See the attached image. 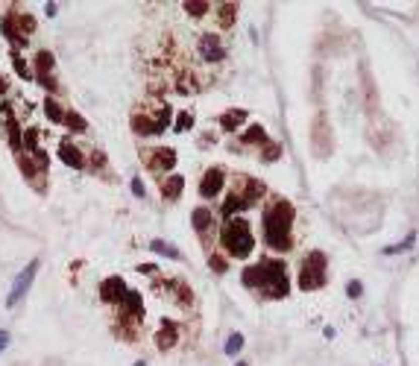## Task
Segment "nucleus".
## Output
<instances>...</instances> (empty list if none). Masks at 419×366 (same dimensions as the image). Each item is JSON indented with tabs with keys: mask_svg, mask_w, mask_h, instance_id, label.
I'll use <instances>...</instances> for the list:
<instances>
[{
	"mask_svg": "<svg viewBox=\"0 0 419 366\" xmlns=\"http://www.w3.org/2000/svg\"><path fill=\"white\" fill-rule=\"evenodd\" d=\"M235 366H249V363H243V360H237V363Z\"/></svg>",
	"mask_w": 419,
	"mask_h": 366,
	"instance_id": "nucleus-42",
	"label": "nucleus"
},
{
	"mask_svg": "<svg viewBox=\"0 0 419 366\" xmlns=\"http://www.w3.org/2000/svg\"><path fill=\"white\" fill-rule=\"evenodd\" d=\"M176 340H179V331H176V325L173 322H164L161 328H158V334H155V346L158 349H173L176 346Z\"/></svg>",
	"mask_w": 419,
	"mask_h": 366,
	"instance_id": "nucleus-15",
	"label": "nucleus"
},
{
	"mask_svg": "<svg viewBox=\"0 0 419 366\" xmlns=\"http://www.w3.org/2000/svg\"><path fill=\"white\" fill-rule=\"evenodd\" d=\"M200 53L205 62H223L226 59V47H223V41H220L217 35H202L200 38Z\"/></svg>",
	"mask_w": 419,
	"mask_h": 366,
	"instance_id": "nucleus-10",
	"label": "nucleus"
},
{
	"mask_svg": "<svg viewBox=\"0 0 419 366\" xmlns=\"http://www.w3.org/2000/svg\"><path fill=\"white\" fill-rule=\"evenodd\" d=\"M21 147L27 150V155H33L35 150H41V147H38V129L27 126V129H24V138H21Z\"/></svg>",
	"mask_w": 419,
	"mask_h": 366,
	"instance_id": "nucleus-24",
	"label": "nucleus"
},
{
	"mask_svg": "<svg viewBox=\"0 0 419 366\" xmlns=\"http://www.w3.org/2000/svg\"><path fill=\"white\" fill-rule=\"evenodd\" d=\"M217 15H220V24H223V27H229V24L235 21V15H237V6H235V3H220V6H217Z\"/></svg>",
	"mask_w": 419,
	"mask_h": 366,
	"instance_id": "nucleus-30",
	"label": "nucleus"
},
{
	"mask_svg": "<svg viewBox=\"0 0 419 366\" xmlns=\"http://www.w3.org/2000/svg\"><path fill=\"white\" fill-rule=\"evenodd\" d=\"M240 279H243V284H246V287H252V290H255V287H261V264L246 266Z\"/></svg>",
	"mask_w": 419,
	"mask_h": 366,
	"instance_id": "nucleus-26",
	"label": "nucleus"
},
{
	"mask_svg": "<svg viewBox=\"0 0 419 366\" xmlns=\"http://www.w3.org/2000/svg\"><path fill=\"white\" fill-rule=\"evenodd\" d=\"M144 158H147L150 170H155V173L170 170V167L176 164V152L167 150V147H155V150H147V152H144Z\"/></svg>",
	"mask_w": 419,
	"mask_h": 366,
	"instance_id": "nucleus-8",
	"label": "nucleus"
},
{
	"mask_svg": "<svg viewBox=\"0 0 419 366\" xmlns=\"http://www.w3.org/2000/svg\"><path fill=\"white\" fill-rule=\"evenodd\" d=\"M65 126L73 129V132H85L88 129V123H85V117L79 112H65Z\"/></svg>",
	"mask_w": 419,
	"mask_h": 366,
	"instance_id": "nucleus-28",
	"label": "nucleus"
},
{
	"mask_svg": "<svg viewBox=\"0 0 419 366\" xmlns=\"http://www.w3.org/2000/svg\"><path fill=\"white\" fill-rule=\"evenodd\" d=\"M91 167H94V170H103V167H106V152L103 150L91 152Z\"/></svg>",
	"mask_w": 419,
	"mask_h": 366,
	"instance_id": "nucleus-37",
	"label": "nucleus"
},
{
	"mask_svg": "<svg viewBox=\"0 0 419 366\" xmlns=\"http://www.w3.org/2000/svg\"><path fill=\"white\" fill-rule=\"evenodd\" d=\"M170 123V109L167 106H161L155 115H141V112H135L132 115V132L135 135H161L167 129Z\"/></svg>",
	"mask_w": 419,
	"mask_h": 366,
	"instance_id": "nucleus-5",
	"label": "nucleus"
},
{
	"mask_svg": "<svg viewBox=\"0 0 419 366\" xmlns=\"http://www.w3.org/2000/svg\"><path fill=\"white\" fill-rule=\"evenodd\" d=\"M150 249H152V252H158V255H167L170 261H182V252L176 249L173 243H164V240H152Z\"/></svg>",
	"mask_w": 419,
	"mask_h": 366,
	"instance_id": "nucleus-23",
	"label": "nucleus"
},
{
	"mask_svg": "<svg viewBox=\"0 0 419 366\" xmlns=\"http://www.w3.org/2000/svg\"><path fill=\"white\" fill-rule=\"evenodd\" d=\"M191 123H194V115H191V112H179V120H176V132L188 129Z\"/></svg>",
	"mask_w": 419,
	"mask_h": 366,
	"instance_id": "nucleus-36",
	"label": "nucleus"
},
{
	"mask_svg": "<svg viewBox=\"0 0 419 366\" xmlns=\"http://www.w3.org/2000/svg\"><path fill=\"white\" fill-rule=\"evenodd\" d=\"M208 266H211L214 272H220V276H223V272L229 269V264H226V261L220 258V255H211V258H208Z\"/></svg>",
	"mask_w": 419,
	"mask_h": 366,
	"instance_id": "nucleus-35",
	"label": "nucleus"
},
{
	"mask_svg": "<svg viewBox=\"0 0 419 366\" xmlns=\"http://www.w3.org/2000/svg\"><path fill=\"white\" fill-rule=\"evenodd\" d=\"M243 349V334H237V331H232L229 334V340H226V354H229V357H237V351Z\"/></svg>",
	"mask_w": 419,
	"mask_h": 366,
	"instance_id": "nucleus-29",
	"label": "nucleus"
},
{
	"mask_svg": "<svg viewBox=\"0 0 419 366\" xmlns=\"http://www.w3.org/2000/svg\"><path fill=\"white\" fill-rule=\"evenodd\" d=\"M3 132H6V138H9V147L15 152H21L24 147H21V138H24V129L18 126V120H15V115H6L3 117Z\"/></svg>",
	"mask_w": 419,
	"mask_h": 366,
	"instance_id": "nucleus-13",
	"label": "nucleus"
},
{
	"mask_svg": "<svg viewBox=\"0 0 419 366\" xmlns=\"http://www.w3.org/2000/svg\"><path fill=\"white\" fill-rule=\"evenodd\" d=\"M44 115L50 123H65V109H62V103L56 100V97H47L44 100Z\"/></svg>",
	"mask_w": 419,
	"mask_h": 366,
	"instance_id": "nucleus-19",
	"label": "nucleus"
},
{
	"mask_svg": "<svg viewBox=\"0 0 419 366\" xmlns=\"http://www.w3.org/2000/svg\"><path fill=\"white\" fill-rule=\"evenodd\" d=\"M59 158H62L67 167H73V170H82V167H85L82 150H79L70 138H62V141H59Z\"/></svg>",
	"mask_w": 419,
	"mask_h": 366,
	"instance_id": "nucleus-9",
	"label": "nucleus"
},
{
	"mask_svg": "<svg viewBox=\"0 0 419 366\" xmlns=\"http://www.w3.org/2000/svg\"><path fill=\"white\" fill-rule=\"evenodd\" d=\"M220 243H223V249L229 252L232 258H246V255H252V249H255L252 232H249V226H246L243 220L229 223V226L220 232Z\"/></svg>",
	"mask_w": 419,
	"mask_h": 366,
	"instance_id": "nucleus-2",
	"label": "nucleus"
},
{
	"mask_svg": "<svg viewBox=\"0 0 419 366\" xmlns=\"http://www.w3.org/2000/svg\"><path fill=\"white\" fill-rule=\"evenodd\" d=\"M223 185H226V173H223L220 167H211V170H205V176H202L200 194L205 200H211V197H217L220 191H223Z\"/></svg>",
	"mask_w": 419,
	"mask_h": 366,
	"instance_id": "nucleus-7",
	"label": "nucleus"
},
{
	"mask_svg": "<svg viewBox=\"0 0 419 366\" xmlns=\"http://www.w3.org/2000/svg\"><path fill=\"white\" fill-rule=\"evenodd\" d=\"M325 255L322 252H311L305 261H302V269H299V287L302 290H317L325 284Z\"/></svg>",
	"mask_w": 419,
	"mask_h": 366,
	"instance_id": "nucleus-4",
	"label": "nucleus"
},
{
	"mask_svg": "<svg viewBox=\"0 0 419 366\" xmlns=\"http://www.w3.org/2000/svg\"><path fill=\"white\" fill-rule=\"evenodd\" d=\"M191 223H194V229H197V232H208V229H211V223H214V211H211V208H194Z\"/></svg>",
	"mask_w": 419,
	"mask_h": 366,
	"instance_id": "nucleus-16",
	"label": "nucleus"
},
{
	"mask_svg": "<svg viewBox=\"0 0 419 366\" xmlns=\"http://www.w3.org/2000/svg\"><path fill=\"white\" fill-rule=\"evenodd\" d=\"M120 311L132 319H144V302H141V293L138 290H126V296L120 302Z\"/></svg>",
	"mask_w": 419,
	"mask_h": 366,
	"instance_id": "nucleus-12",
	"label": "nucleus"
},
{
	"mask_svg": "<svg viewBox=\"0 0 419 366\" xmlns=\"http://www.w3.org/2000/svg\"><path fill=\"white\" fill-rule=\"evenodd\" d=\"M123 296H126V284H123V279H118V276H112V279H106V282L100 284V299L103 302L115 305V302H123Z\"/></svg>",
	"mask_w": 419,
	"mask_h": 366,
	"instance_id": "nucleus-11",
	"label": "nucleus"
},
{
	"mask_svg": "<svg viewBox=\"0 0 419 366\" xmlns=\"http://www.w3.org/2000/svg\"><path fill=\"white\" fill-rule=\"evenodd\" d=\"M279 155H282V147L279 144H273V141H267L264 147H261V161H279Z\"/></svg>",
	"mask_w": 419,
	"mask_h": 366,
	"instance_id": "nucleus-31",
	"label": "nucleus"
},
{
	"mask_svg": "<svg viewBox=\"0 0 419 366\" xmlns=\"http://www.w3.org/2000/svg\"><path fill=\"white\" fill-rule=\"evenodd\" d=\"M6 91H9V85H6L3 76H0V106H3V100H6Z\"/></svg>",
	"mask_w": 419,
	"mask_h": 366,
	"instance_id": "nucleus-39",
	"label": "nucleus"
},
{
	"mask_svg": "<svg viewBox=\"0 0 419 366\" xmlns=\"http://www.w3.org/2000/svg\"><path fill=\"white\" fill-rule=\"evenodd\" d=\"M261 296H270V299H282L290 290V282H287V266L282 261H261Z\"/></svg>",
	"mask_w": 419,
	"mask_h": 366,
	"instance_id": "nucleus-3",
	"label": "nucleus"
},
{
	"mask_svg": "<svg viewBox=\"0 0 419 366\" xmlns=\"http://www.w3.org/2000/svg\"><path fill=\"white\" fill-rule=\"evenodd\" d=\"M9 346V331H0V351Z\"/></svg>",
	"mask_w": 419,
	"mask_h": 366,
	"instance_id": "nucleus-40",
	"label": "nucleus"
},
{
	"mask_svg": "<svg viewBox=\"0 0 419 366\" xmlns=\"http://www.w3.org/2000/svg\"><path fill=\"white\" fill-rule=\"evenodd\" d=\"M132 194L138 197V200H144V194H147V188H144V182L141 179H132Z\"/></svg>",
	"mask_w": 419,
	"mask_h": 366,
	"instance_id": "nucleus-38",
	"label": "nucleus"
},
{
	"mask_svg": "<svg viewBox=\"0 0 419 366\" xmlns=\"http://www.w3.org/2000/svg\"><path fill=\"white\" fill-rule=\"evenodd\" d=\"M38 269H41V261H38V258H33V261L27 264V269H24V272L15 279V287H12V290H9V296H6V308H15L18 302L27 296V290L33 287V279L38 276Z\"/></svg>",
	"mask_w": 419,
	"mask_h": 366,
	"instance_id": "nucleus-6",
	"label": "nucleus"
},
{
	"mask_svg": "<svg viewBox=\"0 0 419 366\" xmlns=\"http://www.w3.org/2000/svg\"><path fill=\"white\" fill-rule=\"evenodd\" d=\"M21 173H24L30 182H35V185H41V179H44V173L38 170V164H35V161L30 158V155H27V152L21 155Z\"/></svg>",
	"mask_w": 419,
	"mask_h": 366,
	"instance_id": "nucleus-18",
	"label": "nucleus"
},
{
	"mask_svg": "<svg viewBox=\"0 0 419 366\" xmlns=\"http://www.w3.org/2000/svg\"><path fill=\"white\" fill-rule=\"evenodd\" d=\"M44 12H47V18H53L56 12H59V6H56V3H47V6H44Z\"/></svg>",
	"mask_w": 419,
	"mask_h": 366,
	"instance_id": "nucleus-41",
	"label": "nucleus"
},
{
	"mask_svg": "<svg viewBox=\"0 0 419 366\" xmlns=\"http://www.w3.org/2000/svg\"><path fill=\"white\" fill-rule=\"evenodd\" d=\"M185 12L194 15V18H202V15L211 12V3H185Z\"/></svg>",
	"mask_w": 419,
	"mask_h": 366,
	"instance_id": "nucleus-32",
	"label": "nucleus"
},
{
	"mask_svg": "<svg viewBox=\"0 0 419 366\" xmlns=\"http://www.w3.org/2000/svg\"><path fill=\"white\" fill-rule=\"evenodd\" d=\"M293 205L287 200H276L264 211V240L270 249L276 252H287L290 249V223H293Z\"/></svg>",
	"mask_w": 419,
	"mask_h": 366,
	"instance_id": "nucleus-1",
	"label": "nucleus"
},
{
	"mask_svg": "<svg viewBox=\"0 0 419 366\" xmlns=\"http://www.w3.org/2000/svg\"><path fill=\"white\" fill-rule=\"evenodd\" d=\"M182 185H185L182 176H170L167 182L161 185V197H164V200H179V194H182Z\"/></svg>",
	"mask_w": 419,
	"mask_h": 366,
	"instance_id": "nucleus-20",
	"label": "nucleus"
},
{
	"mask_svg": "<svg viewBox=\"0 0 419 366\" xmlns=\"http://www.w3.org/2000/svg\"><path fill=\"white\" fill-rule=\"evenodd\" d=\"M170 290L182 299V305H188V302H191V290H188V284H185V282H170Z\"/></svg>",
	"mask_w": 419,
	"mask_h": 366,
	"instance_id": "nucleus-33",
	"label": "nucleus"
},
{
	"mask_svg": "<svg viewBox=\"0 0 419 366\" xmlns=\"http://www.w3.org/2000/svg\"><path fill=\"white\" fill-rule=\"evenodd\" d=\"M243 120H246V112H243V109H229L226 115L220 117V126H223L226 132H235Z\"/></svg>",
	"mask_w": 419,
	"mask_h": 366,
	"instance_id": "nucleus-17",
	"label": "nucleus"
},
{
	"mask_svg": "<svg viewBox=\"0 0 419 366\" xmlns=\"http://www.w3.org/2000/svg\"><path fill=\"white\" fill-rule=\"evenodd\" d=\"M243 144H267V132H264V126H249L246 132H243V138H240Z\"/></svg>",
	"mask_w": 419,
	"mask_h": 366,
	"instance_id": "nucleus-25",
	"label": "nucleus"
},
{
	"mask_svg": "<svg viewBox=\"0 0 419 366\" xmlns=\"http://www.w3.org/2000/svg\"><path fill=\"white\" fill-rule=\"evenodd\" d=\"M243 208H249V202L243 200V197H237V194H232L229 200L223 202V217H235L237 211H243Z\"/></svg>",
	"mask_w": 419,
	"mask_h": 366,
	"instance_id": "nucleus-22",
	"label": "nucleus"
},
{
	"mask_svg": "<svg viewBox=\"0 0 419 366\" xmlns=\"http://www.w3.org/2000/svg\"><path fill=\"white\" fill-rule=\"evenodd\" d=\"M416 243V232H410L404 240H399V243H393V246H384V252L381 255H399V252H407L410 246Z\"/></svg>",
	"mask_w": 419,
	"mask_h": 366,
	"instance_id": "nucleus-27",
	"label": "nucleus"
},
{
	"mask_svg": "<svg viewBox=\"0 0 419 366\" xmlns=\"http://www.w3.org/2000/svg\"><path fill=\"white\" fill-rule=\"evenodd\" d=\"M346 296H349V299H361V296H364V284L358 282V279L346 282Z\"/></svg>",
	"mask_w": 419,
	"mask_h": 366,
	"instance_id": "nucleus-34",
	"label": "nucleus"
},
{
	"mask_svg": "<svg viewBox=\"0 0 419 366\" xmlns=\"http://www.w3.org/2000/svg\"><path fill=\"white\" fill-rule=\"evenodd\" d=\"M0 33L6 35V41H9V44H12L15 50L27 44V38H24V35L18 33V27H15V21H12V15H6L3 21H0Z\"/></svg>",
	"mask_w": 419,
	"mask_h": 366,
	"instance_id": "nucleus-14",
	"label": "nucleus"
},
{
	"mask_svg": "<svg viewBox=\"0 0 419 366\" xmlns=\"http://www.w3.org/2000/svg\"><path fill=\"white\" fill-rule=\"evenodd\" d=\"M12 65H15V73L18 76H24V79H35V70H33V62H27L21 53H12Z\"/></svg>",
	"mask_w": 419,
	"mask_h": 366,
	"instance_id": "nucleus-21",
	"label": "nucleus"
},
{
	"mask_svg": "<svg viewBox=\"0 0 419 366\" xmlns=\"http://www.w3.org/2000/svg\"><path fill=\"white\" fill-rule=\"evenodd\" d=\"M135 366H147V363H144V360H138V363H135Z\"/></svg>",
	"mask_w": 419,
	"mask_h": 366,
	"instance_id": "nucleus-43",
	"label": "nucleus"
}]
</instances>
